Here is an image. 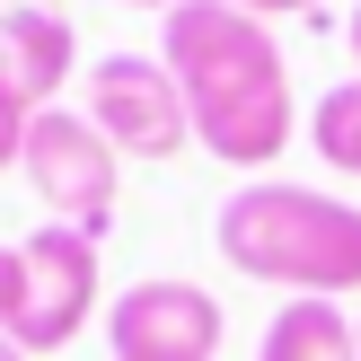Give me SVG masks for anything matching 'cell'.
<instances>
[{"label":"cell","mask_w":361,"mask_h":361,"mask_svg":"<svg viewBox=\"0 0 361 361\" xmlns=\"http://www.w3.org/2000/svg\"><path fill=\"white\" fill-rule=\"evenodd\" d=\"M159 62L185 88L194 141L229 168H274L300 133L291 106V62H282L274 27L229 0H185V9L159 18Z\"/></svg>","instance_id":"6da1fadb"},{"label":"cell","mask_w":361,"mask_h":361,"mask_svg":"<svg viewBox=\"0 0 361 361\" xmlns=\"http://www.w3.org/2000/svg\"><path fill=\"white\" fill-rule=\"evenodd\" d=\"M212 238H221V256L247 282H274L291 300L361 291V203H344V194L291 185V176H256V185H238L221 203Z\"/></svg>","instance_id":"7a4b0ae2"},{"label":"cell","mask_w":361,"mask_h":361,"mask_svg":"<svg viewBox=\"0 0 361 361\" xmlns=\"http://www.w3.org/2000/svg\"><path fill=\"white\" fill-rule=\"evenodd\" d=\"M18 176L35 185V203H44L62 229H88V238H97V229L115 221L123 159H115V141H106L88 115H71V106H44V115H27Z\"/></svg>","instance_id":"3957f363"},{"label":"cell","mask_w":361,"mask_h":361,"mask_svg":"<svg viewBox=\"0 0 361 361\" xmlns=\"http://www.w3.org/2000/svg\"><path fill=\"white\" fill-rule=\"evenodd\" d=\"M88 123L115 141V159H176L194 141V115H185V88L168 80L159 53H106L88 71Z\"/></svg>","instance_id":"277c9868"},{"label":"cell","mask_w":361,"mask_h":361,"mask_svg":"<svg viewBox=\"0 0 361 361\" xmlns=\"http://www.w3.org/2000/svg\"><path fill=\"white\" fill-rule=\"evenodd\" d=\"M18 264H27V291H18L9 344L27 353V361L35 353H62L71 335L88 326V309H97V238L44 221L35 238H18Z\"/></svg>","instance_id":"5b68a950"},{"label":"cell","mask_w":361,"mask_h":361,"mask_svg":"<svg viewBox=\"0 0 361 361\" xmlns=\"http://www.w3.org/2000/svg\"><path fill=\"white\" fill-rule=\"evenodd\" d=\"M229 335L221 300L203 291V282H133V291L106 309V344L115 361H212Z\"/></svg>","instance_id":"8992f818"},{"label":"cell","mask_w":361,"mask_h":361,"mask_svg":"<svg viewBox=\"0 0 361 361\" xmlns=\"http://www.w3.org/2000/svg\"><path fill=\"white\" fill-rule=\"evenodd\" d=\"M71 62H80V35L62 9H0V97L18 115H44L62 97Z\"/></svg>","instance_id":"52a82bcc"},{"label":"cell","mask_w":361,"mask_h":361,"mask_svg":"<svg viewBox=\"0 0 361 361\" xmlns=\"http://www.w3.org/2000/svg\"><path fill=\"white\" fill-rule=\"evenodd\" d=\"M256 361H361V317H344L335 300H282Z\"/></svg>","instance_id":"ba28073f"},{"label":"cell","mask_w":361,"mask_h":361,"mask_svg":"<svg viewBox=\"0 0 361 361\" xmlns=\"http://www.w3.org/2000/svg\"><path fill=\"white\" fill-rule=\"evenodd\" d=\"M309 150L326 159L335 176H361V80H335L326 97L309 106Z\"/></svg>","instance_id":"9c48e42d"},{"label":"cell","mask_w":361,"mask_h":361,"mask_svg":"<svg viewBox=\"0 0 361 361\" xmlns=\"http://www.w3.org/2000/svg\"><path fill=\"white\" fill-rule=\"evenodd\" d=\"M18 291H27V264H18V247H0V335L18 317Z\"/></svg>","instance_id":"30bf717a"},{"label":"cell","mask_w":361,"mask_h":361,"mask_svg":"<svg viewBox=\"0 0 361 361\" xmlns=\"http://www.w3.org/2000/svg\"><path fill=\"white\" fill-rule=\"evenodd\" d=\"M18 141H27V115L0 97V168H18Z\"/></svg>","instance_id":"8fae6325"},{"label":"cell","mask_w":361,"mask_h":361,"mask_svg":"<svg viewBox=\"0 0 361 361\" xmlns=\"http://www.w3.org/2000/svg\"><path fill=\"white\" fill-rule=\"evenodd\" d=\"M229 9H247V18H282V9H317V0H229Z\"/></svg>","instance_id":"7c38bea8"},{"label":"cell","mask_w":361,"mask_h":361,"mask_svg":"<svg viewBox=\"0 0 361 361\" xmlns=\"http://www.w3.org/2000/svg\"><path fill=\"white\" fill-rule=\"evenodd\" d=\"M344 44H353V62H361V9H353V18H344Z\"/></svg>","instance_id":"4fadbf2b"},{"label":"cell","mask_w":361,"mask_h":361,"mask_svg":"<svg viewBox=\"0 0 361 361\" xmlns=\"http://www.w3.org/2000/svg\"><path fill=\"white\" fill-rule=\"evenodd\" d=\"M0 9H62V0H0Z\"/></svg>","instance_id":"5bb4252c"},{"label":"cell","mask_w":361,"mask_h":361,"mask_svg":"<svg viewBox=\"0 0 361 361\" xmlns=\"http://www.w3.org/2000/svg\"><path fill=\"white\" fill-rule=\"evenodd\" d=\"M133 9H159V18H168V9H185V0H133Z\"/></svg>","instance_id":"9a60e30c"},{"label":"cell","mask_w":361,"mask_h":361,"mask_svg":"<svg viewBox=\"0 0 361 361\" xmlns=\"http://www.w3.org/2000/svg\"><path fill=\"white\" fill-rule=\"evenodd\" d=\"M0 361H27V353H18V344H9V335H0Z\"/></svg>","instance_id":"2e32d148"}]
</instances>
